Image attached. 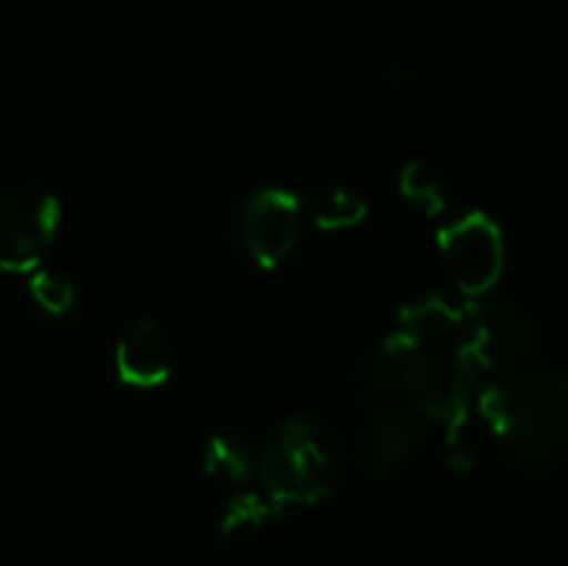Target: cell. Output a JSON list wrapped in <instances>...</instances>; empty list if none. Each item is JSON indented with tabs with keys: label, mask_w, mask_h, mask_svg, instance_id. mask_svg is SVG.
<instances>
[{
	"label": "cell",
	"mask_w": 568,
	"mask_h": 566,
	"mask_svg": "<svg viewBox=\"0 0 568 566\" xmlns=\"http://www.w3.org/2000/svg\"><path fill=\"white\" fill-rule=\"evenodd\" d=\"M255 475L261 477L264 494L277 508L320 503L342 483V442L333 427L320 420H283L255 449Z\"/></svg>",
	"instance_id": "6da1fadb"
},
{
	"label": "cell",
	"mask_w": 568,
	"mask_h": 566,
	"mask_svg": "<svg viewBox=\"0 0 568 566\" xmlns=\"http://www.w3.org/2000/svg\"><path fill=\"white\" fill-rule=\"evenodd\" d=\"M61 203L48 186L22 181L0 192V270L33 272L53 247Z\"/></svg>",
	"instance_id": "7a4b0ae2"
},
{
	"label": "cell",
	"mask_w": 568,
	"mask_h": 566,
	"mask_svg": "<svg viewBox=\"0 0 568 566\" xmlns=\"http://www.w3.org/2000/svg\"><path fill=\"white\" fill-rule=\"evenodd\" d=\"M305 198L270 186L247 194L239 205L236 236L244 255L261 270H275L297 247L305 228Z\"/></svg>",
	"instance_id": "3957f363"
},
{
	"label": "cell",
	"mask_w": 568,
	"mask_h": 566,
	"mask_svg": "<svg viewBox=\"0 0 568 566\" xmlns=\"http://www.w3.org/2000/svg\"><path fill=\"white\" fill-rule=\"evenodd\" d=\"M438 253L455 286L469 297L486 294L503 275V233L486 214H466L444 225Z\"/></svg>",
	"instance_id": "277c9868"
},
{
	"label": "cell",
	"mask_w": 568,
	"mask_h": 566,
	"mask_svg": "<svg viewBox=\"0 0 568 566\" xmlns=\"http://www.w3.org/2000/svg\"><path fill=\"white\" fill-rule=\"evenodd\" d=\"M114 370L125 386L155 388L172 372V347L164 327L144 316L120 336L114 347Z\"/></svg>",
	"instance_id": "5b68a950"
},
{
	"label": "cell",
	"mask_w": 568,
	"mask_h": 566,
	"mask_svg": "<svg viewBox=\"0 0 568 566\" xmlns=\"http://www.w3.org/2000/svg\"><path fill=\"white\" fill-rule=\"evenodd\" d=\"M305 211H308L311 220L320 228L342 231V228H353L364 220L366 200L344 186H331L316 194L314 200H305Z\"/></svg>",
	"instance_id": "8992f818"
},
{
	"label": "cell",
	"mask_w": 568,
	"mask_h": 566,
	"mask_svg": "<svg viewBox=\"0 0 568 566\" xmlns=\"http://www.w3.org/2000/svg\"><path fill=\"white\" fill-rule=\"evenodd\" d=\"M205 472L220 481H250L255 477V449L236 436H214L205 449Z\"/></svg>",
	"instance_id": "52a82bcc"
},
{
	"label": "cell",
	"mask_w": 568,
	"mask_h": 566,
	"mask_svg": "<svg viewBox=\"0 0 568 566\" xmlns=\"http://www.w3.org/2000/svg\"><path fill=\"white\" fill-rule=\"evenodd\" d=\"M28 294L33 305L48 316H67L75 309V286L59 272L33 270L28 277Z\"/></svg>",
	"instance_id": "ba28073f"
},
{
	"label": "cell",
	"mask_w": 568,
	"mask_h": 566,
	"mask_svg": "<svg viewBox=\"0 0 568 566\" xmlns=\"http://www.w3.org/2000/svg\"><path fill=\"white\" fill-rule=\"evenodd\" d=\"M277 505L272 503L266 494H255V492H244L239 494V497L231 499V505L225 508V514H222L220 519V527L222 533H242L247 530V527H261L266 519H272V516L277 514Z\"/></svg>",
	"instance_id": "9c48e42d"
},
{
	"label": "cell",
	"mask_w": 568,
	"mask_h": 566,
	"mask_svg": "<svg viewBox=\"0 0 568 566\" xmlns=\"http://www.w3.org/2000/svg\"><path fill=\"white\" fill-rule=\"evenodd\" d=\"M403 192L419 205L442 209V181L438 175H433V170H425V164H410L403 172Z\"/></svg>",
	"instance_id": "30bf717a"
}]
</instances>
